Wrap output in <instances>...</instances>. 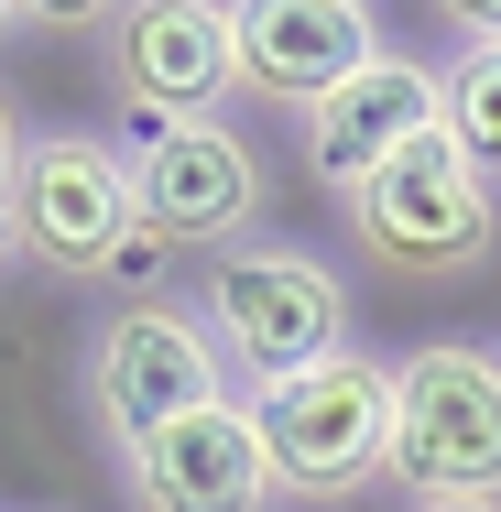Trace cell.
<instances>
[{"instance_id":"6da1fadb","label":"cell","mask_w":501,"mask_h":512,"mask_svg":"<svg viewBox=\"0 0 501 512\" xmlns=\"http://www.w3.org/2000/svg\"><path fill=\"white\" fill-rule=\"evenodd\" d=\"M11 240L55 284H120V306H153L175 251L131 218V164L99 131H33L11 175Z\"/></svg>"},{"instance_id":"7a4b0ae2","label":"cell","mask_w":501,"mask_h":512,"mask_svg":"<svg viewBox=\"0 0 501 512\" xmlns=\"http://www.w3.org/2000/svg\"><path fill=\"white\" fill-rule=\"evenodd\" d=\"M186 306H197L218 371L251 382V393H273V382H295V371H316V360L360 349L349 273H338L327 251H305V240H273V229L240 240V251H218ZM251 393H240V404H251Z\"/></svg>"},{"instance_id":"3957f363","label":"cell","mask_w":501,"mask_h":512,"mask_svg":"<svg viewBox=\"0 0 501 512\" xmlns=\"http://www.w3.org/2000/svg\"><path fill=\"white\" fill-rule=\"evenodd\" d=\"M382 480L403 502H501V349L425 338L393 360Z\"/></svg>"},{"instance_id":"277c9868","label":"cell","mask_w":501,"mask_h":512,"mask_svg":"<svg viewBox=\"0 0 501 512\" xmlns=\"http://www.w3.org/2000/svg\"><path fill=\"white\" fill-rule=\"evenodd\" d=\"M338 207H349L360 262L393 273V284H458V273H480L501 251V186L447 142V131L403 142L393 164H382L371 186H349Z\"/></svg>"},{"instance_id":"5b68a950","label":"cell","mask_w":501,"mask_h":512,"mask_svg":"<svg viewBox=\"0 0 501 512\" xmlns=\"http://www.w3.org/2000/svg\"><path fill=\"white\" fill-rule=\"evenodd\" d=\"M262 425V458H273V491L284 502H349L382 480V436H393V360L382 349H338L295 382L251 393Z\"/></svg>"},{"instance_id":"8992f818","label":"cell","mask_w":501,"mask_h":512,"mask_svg":"<svg viewBox=\"0 0 501 512\" xmlns=\"http://www.w3.org/2000/svg\"><path fill=\"white\" fill-rule=\"evenodd\" d=\"M120 164H131V218L186 262V251H240L251 229H262V197H273V175H262V142L240 131V120H131V142H120Z\"/></svg>"},{"instance_id":"52a82bcc","label":"cell","mask_w":501,"mask_h":512,"mask_svg":"<svg viewBox=\"0 0 501 512\" xmlns=\"http://www.w3.org/2000/svg\"><path fill=\"white\" fill-rule=\"evenodd\" d=\"M77 382H88V425L109 436V458H131L142 436H164L175 414H197V404H229V371H218V349H207L186 295L109 306Z\"/></svg>"},{"instance_id":"ba28073f","label":"cell","mask_w":501,"mask_h":512,"mask_svg":"<svg viewBox=\"0 0 501 512\" xmlns=\"http://www.w3.org/2000/svg\"><path fill=\"white\" fill-rule=\"evenodd\" d=\"M371 55H393V44H382V11H360V0H229V66H240L251 109L305 120Z\"/></svg>"},{"instance_id":"9c48e42d","label":"cell","mask_w":501,"mask_h":512,"mask_svg":"<svg viewBox=\"0 0 501 512\" xmlns=\"http://www.w3.org/2000/svg\"><path fill=\"white\" fill-rule=\"evenodd\" d=\"M99 33H109V88L131 120H229V99H240L229 0H131Z\"/></svg>"},{"instance_id":"30bf717a","label":"cell","mask_w":501,"mask_h":512,"mask_svg":"<svg viewBox=\"0 0 501 512\" xmlns=\"http://www.w3.org/2000/svg\"><path fill=\"white\" fill-rule=\"evenodd\" d=\"M425 131H447V66H425V55H371L349 88H327V99L295 120L305 175H316L327 197L371 186L403 142H425Z\"/></svg>"},{"instance_id":"8fae6325","label":"cell","mask_w":501,"mask_h":512,"mask_svg":"<svg viewBox=\"0 0 501 512\" xmlns=\"http://www.w3.org/2000/svg\"><path fill=\"white\" fill-rule=\"evenodd\" d=\"M120 480H131L142 512H273L284 502V491H273V458H262V425H251L240 393L175 414L164 436H142V447L120 458Z\"/></svg>"},{"instance_id":"7c38bea8","label":"cell","mask_w":501,"mask_h":512,"mask_svg":"<svg viewBox=\"0 0 501 512\" xmlns=\"http://www.w3.org/2000/svg\"><path fill=\"white\" fill-rule=\"evenodd\" d=\"M447 142L501 186V44L469 33V55H447Z\"/></svg>"},{"instance_id":"4fadbf2b","label":"cell","mask_w":501,"mask_h":512,"mask_svg":"<svg viewBox=\"0 0 501 512\" xmlns=\"http://www.w3.org/2000/svg\"><path fill=\"white\" fill-rule=\"evenodd\" d=\"M22 142H33V131H22V109L0 99V207H11V175H22Z\"/></svg>"},{"instance_id":"5bb4252c","label":"cell","mask_w":501,"mask_h":512,"mask_svg":"<svg viewBox=\"0 0 501 512\" xmlns=\"http://www.w3.org/2000/svg\"><path fill=\"white\" fill-rule=\"evenodd\" d=\"M403 512H501V502H403Z\"/></svg>"},{"instance_id":"9a60e30c","label":"cell","mask_w":501,"mask_h":512,"mask_svg":"<svg viewBox=\"0 0 501 512\" xmlns=\"http://www.w3.org/2000/svg\"><path fill=\"white\" fill-rule=\"evenodd\" d=\"M11 262H22V240H11V207H0V273H11Z\"/></svg>"},{"instance_id":"2e32d148","label":"cell","mask_w":501,"mask_h":512,"mask_svg":"<svg viewBox=\"0 0 501 512\" xmlns=\"http://www.w3.org/2000/svg\"><path fill=\"white\" fill-rule=\"evenodd\" d=\"M469 33H491V44H501V11H469Z\"/></svg>"},{"instance_id":"e0dca14e","label":"cell","mask_w":501,"mask_h":512,"mask_svg":"<svg viewBox=\"0 0 501 512\" xmlns=\"http://www.w3.org/2000/svg\"><path fill=\"white\" fill-rule=\"evenodd\" d=\"M11 33H22V11H0V44H11Z\"/></svg>"}]
</instances>
